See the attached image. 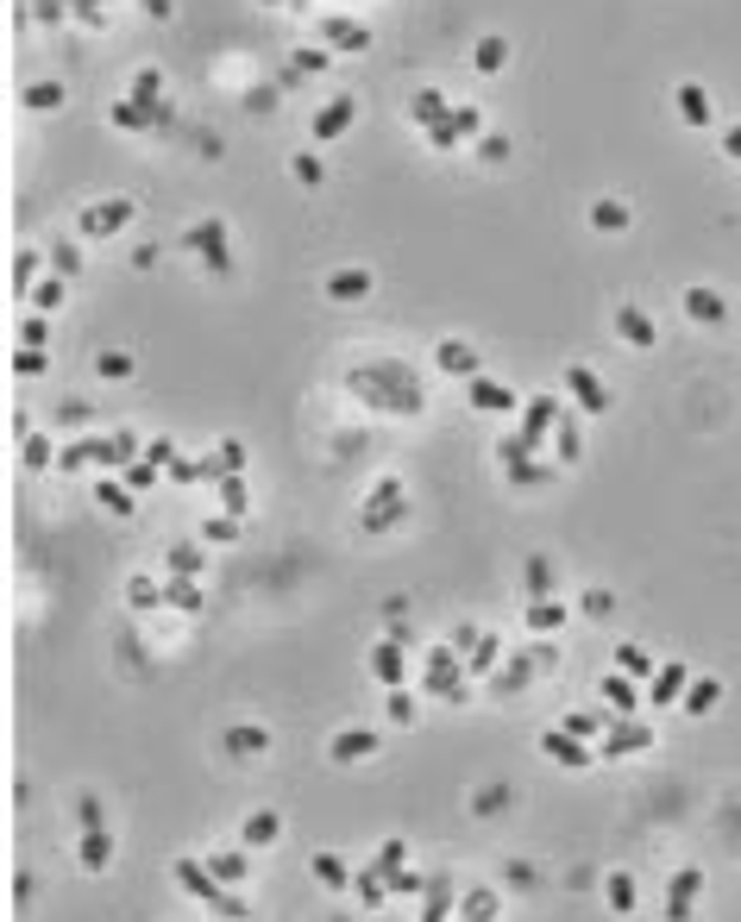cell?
<instances>
[{
  "label": "cell",
  "instance_id": "obj_1",
  "mask_svg": "<svg viewBox=\"0 0 741 922\" xmlns=\"http://www.w3.org/2000/svg\"><path fill=\"white\" fill-rule=\"evenodd\" d=\"M365 753H377V734H340L327 747V759L333 766H346V759H365Z\"/></svg>",
  "mask_w": 741,
  "mask_h": 922
},
{
  "label": "cell",
  "instance_id": "obj_2",
  "mask_svg": "<svg viewBox=\"0 0 741 922\" xmlns=\"http://www.w3.org/2000/svg\"><path fill=\"white\" fill-rule=\"evenodd\" d=\"M370 678L377 684H403V653L396 647H370Z\"/></svg>",
  "mask_w": 741,
  "mask_h": 922
},
{
  "label": "cell",
  "instance_id": "obj_3",
  "mask_svg": "<svg viewBox=\"0 0 741 922\" xmlns=\"http://www.w3.org/2000/svg\"><path fill=\"white\" fill-rule=\"evenodd\" d=\"M616 672L623 678H654V653H647V647H616Z\"/></svg>",
  "mask_w": 741,
  "mask_h": 922
},
{
  "label": "cell",
  "instance_id": "obj_4",
  "mask_svg": "<svg viewBox=\"0 0 741 922\" xmlns=\"http://www.w3.org/2000/svg\"><path fill=\"white\" fill-rule=\"evenodd\" d=\"M616 333H623L628 346H654V327H647V314H635V307L616 314Z\"/></svg>",
  "mask_w": 741,
  "mask_h": 922
},
{
  "label": "cell",
  "instance_id": "obj_5",
  "mask_svg": "<svg viewBox=\"0 0 741 922\" xmlns=\"http://www.w3.org/2000/svg\"><path fill=\"white\" fill-rule=\"evenodd\" d=\"M208 872H215V884H239V879H246V853H215Z\"/></svg>",
  "mask_w": 741,
  "mask_h": 922
},
{
  "label": "cell",
  "instance_id": "obj_6",
  "mask_svg": "<svg viewBox=\"0 0 741 922\" xmlns=\"http://www.w3.org/2000/svg\"><path fill=\"white\" fill-rule=\"evenodd\" d=\"M560 621H566V609H560V603H528V628H541V635H553Z\"/></svg>",
  "mask_w": 741,
  "mask_h": 922
},
{
  "label": "cell",
  "instance_id": "obj_7",
  "mask_svg": "<svg viewBox=\"0 0 741 922\" xmlns=\"http://www.w3.org/2000/svg\"><path fill=\"white\" fill-rule=\"evenodd\" d=\"M459 916H466V922H490V916H497V891H471Z\"/></svg>",
  "mask_w": 741,
  "mask_h": 922
},
{
  "label": "cell",
  "instance_id": "obj_8",
  "mask_svg": "<svg viewBox=\"0 0 741 922\" xmlns=\"http://www.w3.org/2000/svg\"><path fill=\"white\" fill-rule=\"evenodd\" d=\"M107 853H114V841H107V835H88V841H82V860H88V872H107Z\"/></svg>",
  "mask_w": 741,
  "mask_h": 922
},
{
  "label": "cell",
  "instance_id": "obj_9",
  "mask_svg": "<svg viewBox=\"0 0 741 922\" xmlns=\"http://www.w3.org/2000/svg\"><path fill=\"white\" fill-rule=\"evenodd\" d=\"M314 879L340 891V884H346V860H333V853H314Z\"/></svg>",
  "mask_w": 741,
  "mask_h": 922
},
{
  "label": "cell",
  "instance_id": "obj_10",
  "mask_svg": "<svg viewBox=\"0 0 741 922\" xmlns=\"http://www.w3.org/2000/svg\"><path fill=\"white\" fill-rule=\"evenodd\" d=\"M246 841H252V847H264V841H276V816H271V809H258V816H252V823H246Z\"/></svg>",
  "mask_w": 741,
  "mask_h": 922
},
{
  "label": "cell",
  "instance_id": "obj_11",
  "mask_svg": "<svg viewBox=\"0 0 741 922\" xmlns=\"http://www.w3.org/2000/svg\"><path fill=\"white\" fill-rule=\"evenodd\" d=\"M628 898H635V884H628V872H609V903H616V910H628Z\"/></svg>",
  "mask_w": 741,
  "mask_h": 922
},
{
  "label": "cell",
  "instance_id": "obj_12",
  "mask_svg": "<svg viewBox=\"0 0 741 922\" xmlns=\"http://www.w3.org/2000/svg\"><path fill=\"white\" fill-rule=\"evenodd\" d=\"M227 747H239V753H258V747H264V734H258V729H239V734H227Z\"/></svg>",
  "mask_w": 741,
  "mask_h": 922
},
{
  "label": "cell",
  "instance_id": "obj_13",
  "mask_svg": "<svg viewBox=\"0 0 741 922\" xmlns=\"http://www.w3.org/2000/svg\"><path fill=\"white\" fill-rule=\"evenodd\" d=\"M597 729H604L597 715H566V734H597Z\"/></svg>",
  "mask_w": 741,
  "mask_h": 922
},
{
  "label": "cell",
  "instance_id": "obj_14",
  "mask_svg": "<svg viewBox=\"0 0 741 922\" xmlns=\"http://www.w3.org/2000/svg\"><path fill=\"white\" fill-rule=\"evenodd\" d=\"M679 684H685V672H679V666H672V672H666V678H660V684H654V696H660V703H666V696L679 691Z\"/></svg>",
  "mask_w": 741,
  "mask_h": 922
}]
</instances>
